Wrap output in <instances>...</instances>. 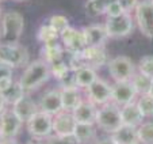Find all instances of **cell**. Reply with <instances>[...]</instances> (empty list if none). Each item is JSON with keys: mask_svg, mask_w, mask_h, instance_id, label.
<instances>
[{"mask_svg": "<svg viewBox=\"0 0 153 144\" xmlns=\"http://www.w3.org/2000/svg\"><path fill=\"white\" fill-rule=\"evenodd\" d=\"M26 94H27V92L25 91L23 87L20 86L19 80L14 82V84H12L10 88H7L6 91L1 92V95H3V98H4V101H6V104L7 105H11V106H14L16 102H19Z\"/></svg>", "mask_w": 153, "mask_h": 144, "instance_id": "obj_24", "label": "cell"}, {"mask_svg": "<svg viewBox=\"0 0 153 144\" xmlns=\"http://www.w3.org/2000/svg\"><path fill=\"white\" fill-rule=\"evenodd\" d=\"M12 109H14V112L18 114V117L23 121V124H27L33 118V116L37 112H39L38 104L34 99L30 98L29 95H25L19 102H16V104L12 106Z\"/></svg>", "mask_w": 153, "mask_h": 144, "instance_id": "obj_17", "label": "cell"}, {"mask_svg": "<svg viewBox=\"0 0 153 144\" xmlns=\"http://www.w3.org/2000/svg\"><path fill=\"white\" fill-rule=\"evenodd\" d=\"M107 34L108 38H123L131 34L133 32V18L130 16L129 12H123V14L118 15V16H107L106 22Z\"/></svg>", "mask_w": 153, "mask_h": 144, "instance_id": "obj_6", "label": "cell"}, {"mask_svg": "<svg viewBox=\"0 0 153 144\" xmlns=\"http://www.w3.org/2000/svg\"><path fill=\"white\" fill-rule=\"evenodd\" d=\"M113 0H88L85 4V12L88 16H99L106 14L107 7Z\"/></svg>", "mask_w": 153, "mask_h": 144, "instance_id": "obj_25", "label": "cell"}, {"mask_svg": "<svg viewBox=\"0 0 153 144\" xmlns=\"http://www.w3.org/2000/svg\"><path fill=\"white\" fill-rule=\"evenodd\" d=\"M49 23L57 30L58 33L64 32L65 29L69 27V20H68V18L64 16V15H58V14L53 15V16L49 19Z\"/></svg>", "mask_w": 153, "mask_h": 144, "instance_id": "obj_33", "label": "cell"}, {"mask_svg": "<svg viewBox=\"0 0 153 144\" xmlns=\"http://www.w3.org/2000/svg\"><path fill=\"white\" fill-rule=\"evenodd\" d=\"M152 2H153V0H152Z\"/></svg>", "mask_w": 153, "mask_h": 144, "instance_id": "obj_47", "label": "cell"}, {"mask_svg": "<svg viewBox=\"0 0 153 144\" xmlns=\"http://www.w3.org/2000/svg\"><path fill=\"white\" fill-rule=\"evenodd\" d=\"M123 10H122V7L119 6V3L117 2V0H113L110 3V6L107 7V11H106V15L107 16H118V15L123 14Z\"/></svg>", "mask_w": 153, "mask_h": 144, "instance_id": "obj_34", "label": "cell"}, {"mask_svg": "<svg viewBox=\"0 0 153 144\" xmlns=\"http://www.w3.org/2000/svg\"><path fill=\"white\" fill-rule=\"evenodd\" d=\"M137 132L141 144H153V121L142 122L137 128Z\"/></svg>", "mask_w": 153, "mask_h": 144, "instance_id": "obj_29", "label": "cell"}, {"mask_svg": "<svg viewBox=\"0 0 153 144\" xmlns=\"http://www.w3.org/2000/svg\"><path fill=\"white\" fill-rule=\"evenodd\" d=\"M1 2H3V0H0V3H1Z\"/></svg>", "mask_w": 153, "mask_h": 144, "instance_id": "obj_45", "label": "cell"}, {"mask_svg": "<svg viewBox=\"0 0 153 144\" xmlns=\"http://www.w3.org/2000/svg\"><path fill=\"white\" fill-rule=\"evenodd\" d=\"M14 84V79H12V74L11 75H4V76H0V92L6 91L7 88Z\"/></svg>", "mask_w": 153, "mask_h": 144, "instance_id": "obj_36", "label": "cell"}, {"mask_svg": "<svg viewBox=\"0 0 153 144\" xmlns=\"http://www.w3.org/2000/svg\"><path fill=\"white\" fill-rule=\"evenodd\" d=\"M62 55H64V49L57 41L45 44L42 49V60H45L48 64H53L62 60Z\"/></svg>", "mask_w": 153, "mask_h": 144, "instance_id": "obj_23", "label": "cell"}, {"mask_svg": "<svg viewBox=\"0 0 153 144\" xmlns=\"http://www.w3.org/2000/svg\"><path fill=\"white\" fill-rule=\"evenodd\" d=\"M137 105H138L144 118L145 117H148V118L153 117V97L150 94L140 95L138 101H137Z\"/></svg>", "mask_w": 153, "mask_h": 144, "instance_id": "obj_30", "label": "cell"}, {"mask_svg": "<svg viewBox=\"0 0 153 144\" xmlns=\"http://www.w3.org/2000/svg\"><path fill=\"white\" fill-rule=\"evenodd\" d=\"M96 125L102 130L110 133V135L118 130L123 125L121 117V106L113 101L102 105L100 109H98V114H96Z\"/></svg>", "mask_w": 153, "mask_h": 144, "instance_id": "obj_2", "label": "cell"}, {"mask_svg": "<svg viewBox=\"0 0 153 144\" xmlns=\"http://www.w3.org/2000/svg\"><path fill=\"white\" fill-rule=\"evenodd\" d=\"M25 19L22 14L16 11H7L1 18V32L0 37L4 42H18L23 34Z\"/></svg>", "mask_w": 153, "mask_h": 144, "instance_id": "obj_4", "label": "cell"}, {"mask_svg": "<svg viewBox=\"0 0 153 144\" xmlns=\"http://www.w3.org/2000/svg\"><path fill=\"white\" fill-rule=\"evenodd\" d=\"M108 74L115 82L131 80L136 74V65L127 56H117L108 61Z\"/></svg>", "mask_w": 153, "mask_h": 144, "instance_id": "obj_7", "label": "cell"}, {"mask_svg": "<svg viewBox=\"0 0 153 144\" xmlns=\"http://www.w3.org/2000/svg\"><path fill=\"white\" fill-rule=\"evenodd\" d=\"M94 144H118L113 137H103V139H96Z\"/></svg>", "mask_w": 153, "mask_h": 144, "instance_id": "obj_37", "label": "cell"}, {"mask_svg": "<svg viewBox=\"0 0 153 144\" xmlns=\"http://www.w3.org/2000/svg\"><path fill=\"white\" fill-rule=\"evenodd\" d=\"M137 91L134 88L133 83L130 80L126 82H115L111 86V101L115 102L119 106H123L126 104L136 101Z\"/></svg>", "mask_w": 153, "mask_h": 144, "instance_id": "obj_11", "label": "cell"}, {"mask_svg": "<svg viewBox=\"0 0 153 144\" xmlns=\"http://www.w3.org/2000/svg\"><path fill=\"white\" fill-rule=\"evenodd\" d=\"M1 141H3V137H1V135H0V144H1Z\"/></svg>", "mask_w": 153, "mask_h": 144, "instance_id": "obj_42", "label": "cell"}, {"mask_svg": "<svg viewBox=\"0 0 153 144\" xmlns=\"http://www.w3.org/2000/svg\"><path fill=\"white\" fill-rule=\"evenodd\" d=\"M83 33L85 37L87 46H104L106 41L108 40L106 26L100 23H95V25L84 27Z\"/></svg>", "mask_w": 153, "mask_h": 144, "instance_id": "obj_16", "label": "cell"}, {"mask_svg": "<svg viewBox=\"0 0 153 144\" xmlns=\"http://www.w3.org/2000/svg\"><path fill=\"white\" fill-rule=\"evenodd\" d=\"M58 37H60V33H58L49 22H48L46 25H41L39 29H38V33H37L38 41H41V42H43V44L57 41Z\"/></svg>", "mask_w": 153, "mask_h": 144, "instance_id": "obj_26", "label": "cell"}, {"mask_svg": "<svg viewBox=\"0 0 153 144\" xmlns=\"http://www.w3.org/2000/svg\"><path fill=\"white\" fill-rule=\"evenodd\" d=\"M148 94H150L153 97V80H152V84H150V88H149V92Z\"/></svg>", "mask_w": 153, "mask_h": 144, "instance_id": "obj_41", "label": "cell"}, {"mask_svg": "<svg viewBox=\"0 0 153 144\" xmlns=\"http://www.w3.org/2000/svg\"><path fill=\"white\" fill-rule=\"evenodd\" d=\"M137 144H141V143H137Z\"/></svg>", "mask_w": 153, "mask_h": 144, "instance_id": "obj_46", "label": "cell"}, {"mask_svg": "<svg viewBox=\"0 0 153 144\" xmlns=\"http://www.w3.org/2000/svg\"><path fill=\"white\" fill-rule=\"evenodd\" d=\"M72 114H73V117H75L76 122L96 124L98 107H96V104L91 102L90 99H83V101L72 110Z\"/></svg>", "mask_w": 153, "mask_h": 144, "instance_id": "obj_15", "label": "cell"}, {"mask_svg": "<svg viewBox=\"0 0 153 144\" xmlns=\"http://www.w3.org/2000/svg\"><path fill=\"white\" fill-rule=\"evenodd\" d=\"M136 11V22L141 33L148 38H153V2L142 0Z\"/></svg>", "mask_w": 153, "mask_h": 144, "instance_id": "obj_8", "label": "cell"}, {"mask_svg": "<svg viewBox=\"0 0 153 144\" xmlns=\"http://www.w3.org/2000/svg\"><path fill=\"white\" fill-rule=\"evenodd\" d=\"M39 110L48 113V114H57L62 112V99H61V88H52L43 92V95L38 101Z\"/></svg>", "mask_w": 153, "mask_h": 144, "instance_id": "obj_13", "label": "cell"}, {"mask_svg": "<svg viewBox=\"0 0 153 144\" xmlns=\"http://www.w3.org/2000/svg\"><path fill=\"white\" fill-rule=\"evenodd\" d=\"M50 68H52V75H54L56 78L61 82H64L69 76L71 72H73L71 65L67 64L64 60H60V61H57V63L50 64Z\"/></svg>", "mask_w": 153, "mask_h": 144, "instance_id": "obj_28", "label": "cell"}, {"mask_svg": "<svg viewBox=\"0 0 153 144\" xmlns=\"http://www.w3.org/2000/svg\"><path fill=\"white\" fill-rule=\"evenodd\" d=\"M73 136L76 137L79 144H94L95 140L98 139L94 124H83V122L76 124Z\"/></svg>", "mask_w": 153, "mask_h": 144, "instance_id": "obj_22", "label": "cell"}, {"mask_svg": "<svg viewBox=\"0 0 153 144\" xmlns=\"http://www.w3.org/2000/svg\"><path fill=\"white\" fill-rule=\"evenodd\" d=\"M50 75H52L50 64H48L45 60L41 58V60H35L25 67V71L19 79V83L25 88V91L30 92L39 88L42 84L46 83Z\"/></svg>", "mask_w": 153, "mask_h": 144, "instance_id": "obj_1", "label": "cell"}, {"mask_svg": "<svg viewBox=\"0 0 153 144\" xmlns=\"http://www.w3.org/2000/svg\"><path fill=\"white\" fill-rule=\"evenodd\" d=\"M119 3V6L122 7V10H123L125 12H131L134 11V10L137 8V6H138V0H117Z\"/></svg>", "mask_w": 153, "mask_h": 144, "instance_id": "obj_35", "label": "cell"}, {"mask_svg": "<svg viewBox=\"0 0 153 144\" xmlns=\"http://www.w3.org/2000/svg\"><path fill=\"white\" fill-rule=\"evenodd\" d=\"M14 2H23V0H14Z\"/></svg>", "mask_w": 153, "mask_h": 144, "instance_id": "obj_43", "label": "cell"}, {"mask_svg": "<svg viewBox=\"0 0 153 144\" xmlns=\"http://www.w3.org/2000/svg\"><path fill=\"white\" fill-rule=\"evenodd\" d=\"M121 117L123 125H130V127L136 128H138L142 124V120H144V116H142L136 101L121 106Z\"/></svg>", "mask_w": 153, "mask_h": 144, "instance_id": "obj_18", "label": "cell"}, {"mask_svg": "<svg viewBox=\"0 0 153 144\" xmlns=\"http://www.w3.org/2000/svg\"><path fill=\"white\" fill-rule=\"evenodd\" d=\"M138 72L153 80V56H144L138 63Z\"/></svg>", "mask_w": 153, "mask_h": 144, "instance_id": "obj_31", "label": "cell"}, {"mask_svg": "<svg viewBox=\"0 0 153 144\" xmlns=\"http://www.w3.org/2000/svg\"><path fill=\"white\" fill-rule=\"evenodd\" d=\"M6 106H7V104H6V101H4V98H3V95H1V92H0V114H1V112L6 109Z\"/></svg>", "mask_w": 153, "mask_h": 144, "instance_id": "obj_38", "label": "cell"}, {"mask_svg": "<svg viewBox=\"0 0 153 144\" xmlns=\"http://www.w3.org/2000/svg\"><path fill=\"white\" fill-rule=\"evenodd\" d=\"M1 144H19V143H18L15 139H3Z\"/></svg>", "mask_w": 153, "mask_h": 144, "instance_id": "obj_39", "label": "cell"}, {"mask_svg": "<svg viewBox=\"0 0 153 144\" xmlns=\"http://www.w3.org/2000/svg\"><path fill=\"white\" fill-rule=\"evenodd\" d=\"M61 99H62V109L68 112H72L83 101L79 87L75 84H65L61 88Z\"/></svg>", "mask_w": 153, "mask_h": 144, "instance_id": "obj_20", "label": "cell"}, {"mask_svg": "<svg viewBox=\"0 0 153 144\" xmlns=\"http://www.w3.org/2000/svg\"><path fill=\"white\" fill-rule=\"evenodd\" d=\"M76 124L77 122H76L72 112L62 110V112L53 116V132L56 135H61V136L73 135Z\"/></svg>", "mask_w": 153, "mask_h": 144, "instance_id": "obj_14", "label": "cell"}, {"mask_svg": "<svg viewBox=\"0 0 153 144\" xmlns=\"http://www.w3.org/2000/svg\"><path fill=\"white\" fill-rule=\"evenodd\" d=\"M45 144H79L76 137L73 135L69 136H61V135H50L46 139Z\"/></svg>", "mask_w": 153, "mask_h": 144, "instance_id": "obj_32", "label": "cell"}, {"mask_svg": "<svg viewBox=\"0 0 153 144\" xmlns=\"http://www.w3.org/2000/svg\"><path fill=\"white\" fill-rule=\"evenodd\" d=\"M96 68L90 65H81L73 72V84L79 88H87L98 79Z\"/></svg>", "mask_w": 153, "mask_h": 144, "instance_id": "obj_19", "label": "cell"}, {"mask_svg": "<svg viewBox=\"0 0 153 144\" xmlns=\"http://www.w3.org/2000/svg\"><path fill=\"white\" fill-rule=\"evenodd\" d=\"M111 137H113L118 144H137V143H140L137 128L130 127V125H122L118 130L111 133Z\"/></svg>", "mask_w": 153, "mask_h": 144, "instance_id": "obj_21", "label": "cell"}, {"mask_svg": "<svg viewBox=\"0 0 153 144\" xmlns=\"http://www.w3.org/2000/svg\"><path fill=\"white\" fill-rule=\"evenodd\" d=\"M130 82L133 83L134 88H136L138 95L148 94L149 88H150V84H152V79H149L148 76H145L144 74H141V72H138V71L134 74V76L131 78Z\"/></svg>", "mask_w": 153, "mask_h": 144, "instance_id": "obj_27", "label": "cell"}, {"mask_svg": "<svg viewBox=\"0 0 153 144\" xmlns=\"http://www.w3.org/2000/svg\"><path fill=\"white\" fill-rule=\"evenodd\" d=\"M0 15H1V8H0Z\"/></svg>", "mask_w": 153, "mask_h": 144, "instance_id": "obj_44", "label": "cell"}, {"mask_svg": "<svg viewBox=\"0 0 153 144\" xmlns=\"http://www.w3.org/2000/svg\"><path fill=\"white\" fill-rule=\"evenodd\" d=\"M26 125L27 132L33 139L37 140L48 139L53 133V116L39 110L33 116V118Z\"/></svg>", "mask_w": 153, "mask_h": 144, "instance_id": "obj_5", "label": "cell"}, {"mask_svg": "<svg viewBox=\"0 0 153 144\" xmlns=\"http://www.w3.org/2000/svg\"><path fill=\"white\" fill-rule=\"evenodd\" d=\"M87 99L96 105H104L111 101V86L106 80L98 78L90 87L85 88Z\"/></svg>", "mask_w": 153, "mask_h": 144, "instance_id": "obj_12", "label": "cell"}, {"mask_svg": "<svg viewBox=\"0 0 153 144\" xmlns=\"http://www.w3.org/2000/svg\"><path fill=\"white\" fill-rule=\"evenodd\" d=\"M26 144H45V143H41L39 140H37V141H35V140H30V141H27Z\"/></svg>", "mask_w": 153, "mask_h": 144, "instance_id": "obj_40", "label": "cell"}, {"mask_svg": "<svg viewBox=\"0 0 153 144\" xmlns=\"http://www.w3.org/2000/svg\"><path fill=\"white\" fill-rule=\"evenodd\" d=\"M60 38L64 44L65 50L71 53L72 56L80 55L84 49L87 48L85 37H84L83 30H77L75 27H68L64 32L60 33Z\"/></svg>", "mask_w": 153, "mask_h": 144, "instance_id": "obj_9", "label": "cell"}, {"mask_svg": "<svg viewBox=\"0 0 153 144\" xmlns=\"http://www.w3.org/2000/svg\"><path fill=\"white\" fill-rule=\"evenodd\" d=\"M0 63L11 68H22L29 64V52L19 42L0 44Z\"/></svg>", "mask_w": 153, "mask_h": 144, "instance_id": "obj_3", "label": "cell"}, {"mask_svg": "<svg viewBox=\"0 0 153 144\" xmlns=\"http://www.w3.org/2000/svg\"><path fill=\"white\" fill-rule=\"evenodd\" d=\"M23 125V121L18 117L14 109H4L0 114V135L3 139H15Z\"/></svg>", "mask_w": 153, "mask_h": 144, "instance_id": "obj_10", "label": "cell"}]
</instances>
